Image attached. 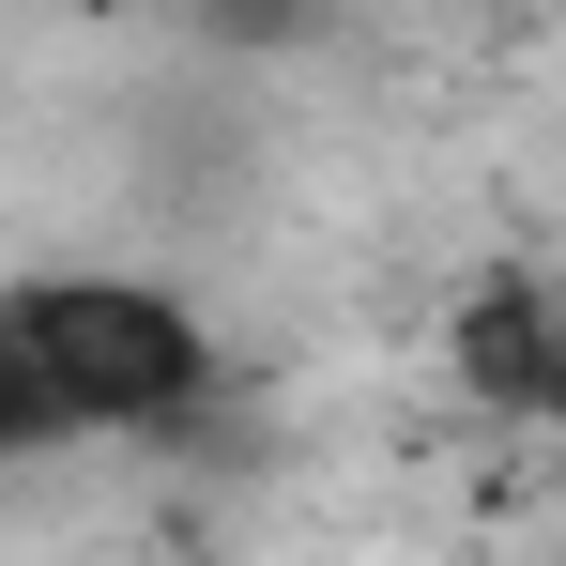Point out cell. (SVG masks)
Wrapping results in <instances>:
<instances>
[{"label": "cell", "mask_w": 566, "mask_h": 566, "mask_svg": "<svg viewBox=\"0 0 566 566\" xmlns=\"http://www.w3.org/2000/svg\"><path fill=\"white\" fill-rule=\"evenodd\" d=\"M185 15L214 46H291V31H306V0H185Z\"/></svg>", "instance_id": "cell-3"}, {"label": "cell", "mask_w": 566, "mask_h": 566, "mask_svg": "<svg viewBox=\"0 0 566 566\" xmlns=\"http://www.w3.org/2000/svg\"><path fill=\"white\" fill-rule=\"evenodd\" d=\"M0 322H15V353H31L62 429H169L214 382V337L138 276H46V291H15Z\"/></svg>", "instance_id": "cell-1"}, {"label": "cell", "mask_w": 566, "mask_h": 566, "mask_svg": "<svg viewBox=\"0 0 566 566\" xmlns=\"http://www.w3.org/2000/svg\"><path fill=\"white\" fill-rule=\"evenodd\" d=\"M46 429H62V413H46V382H31L15 322H0V460H15V444H46Z\"/></svg>", "instance_id": "cell-2"}]
</instances>
